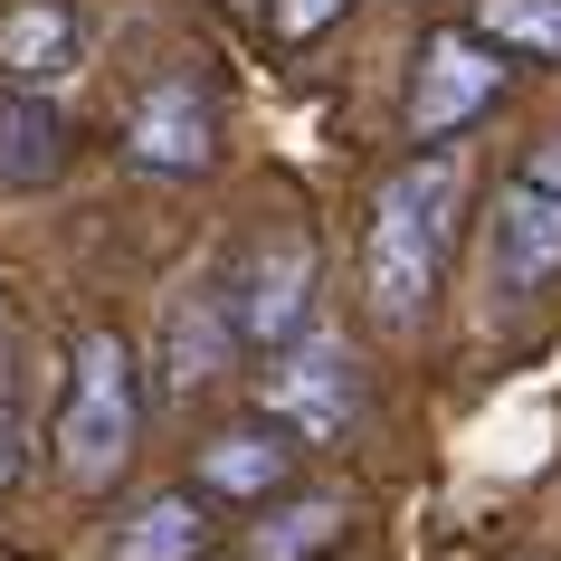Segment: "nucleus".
<instances>
[{
  "mask_svg": "<svg viewBox=\"0 0 561 561\" xmlns=\"http://www.w3.org/2000/svg\"><path fill=\"white\" fill-rule=\"evenodd\" d=\"M229 10H266V0H229Z\"/></svg>",
  "mask_w": 561,
  "mask_h": 561,
  "instance_id": "a211bd4d",
  "label": "nucleus"
},
{
  "mask_svg": "<svg viewBox=\"0 0 561 561\" xmlns=\"http://www.w3.org/2000/svg\"><path fill=\"white\" fill-rule=\"evenodd\" d=\"M20 467H30V410H20V353L0 343V495L20 485Z\"/></svg>",
  "mask_w": 561,
  "mask_h": 561,
  "instance_id": "2eb2a0df",
  "label": "nucleus"
},
{
  "mask_svg": "<svg viewBox=\"0 0 561 561\" xmlns=\"http://www.w3.org/2000/svg\"><path fill=\"white\" fill-rule=\"evenodd\" d=\"M343 542V504L333 495H266L257 524H248V561H324Z\"/></svg>",
  "mask_w": 561,
  "mask_h": 561,
  "instance_id": "f8f14e48",
  "label": "nucleus"
},
{
  "mask_svg": "<svg viewBox=\"0 0 561 561\" xmlns=\"http://www.w3.org/2000/svg\"><path fill=\"white\" fill-rule=\"evenodd\" d=\"M191 485L209 504H266L296 485V438L286 428H266V419H229V428H209L191 447Z\"/></svg>",
  "mask_w": 561,
  "mask_h": 561,
  "instance_id": "1a4fd4ad",
  "label": "nucleus"
},
{
  "mask_svg": "<svg viewBox=\"0 0 561 561\" xmlns=\"http://www.w3.org/2000/svg\"><path fill=\"white\" fill-rule=\"evenodd\" d=\"M105 552H115V561H201V552H209V514H201V495H181V485H152V495H134Z\"/></svg>",
  "mask_w": 561,
  "mask_h": 561,
  "instance_id": "9d476101",
  "label": "nucleus"
},
{
  "mask_svg": "<svg viewBox=\"0 0 561 561\" xmlns=\"http://www.w3.org/2000/svg\"><path fill=\"white\" fill-rule=\"evenodd\" d=\"M514 181H533V191H561V134H542V144L524 152V172Z\"/></svg>",
  "mask_w": 561,
  "mask_h": 561,
  "instance_id": "f3484780",
  "label": "nucleus"
},
{
  "mask_svg": "<svg viewBox=\"0 0 561 561\" xmlns=\"http://www.w3.org/2000/svg\"><path fill=\"white\" fill-rule=\"evenodd\" d=\"M134 438H144V371H134V343L115 324H87L77 353H67V400H58V485L67 495H105L134 467Z\"/></svg>",
  "mask_w": 561,
  "mask_h": 561,
  "instance_id": "f03ea898",
  "label": "nucleus"
},
{
  "mask_svg": "<svg viewBox=\"0 0 561 561\" xmlns=\"http://www.w3.org/2000/svg\"><path fill=\"white\" fill-rule=\"evenodd\" d=\"M485 276L495 296H552L561 286V191L504 181L485 209Z\"/></svg>",
  "mask_w": 561,
  "mask_h": 561,
  "instance_id": "6e6552de",
  "label": "nucleus"
},
{
  "mask_svg": "<svg viewBox=\"0 0 561 561\" xmlns=\"http://www.w3.org/2000/svg\"><path fill=\"white\" fill-rule=\"evenodd\" d=\"M504 87H514V58L485 48L467 20H457V30H428V38H419V67H410V134H419V144L467 134Z\"/></svg>",
  "mask_w": 561,
  "mask_h": 561,
  "instance_id": "423d86ee",
  "label": "nucleus"
},
{
  "mask_svg": "<svg viewBox=\"0 0 561 561\" xmlns=\"http://www.w3.org/2000/svg\"><path fill=\"white\" fill-rule=\"evenodd\" d=\"M58 172H67V124H58V105L0 87V191H48Z\"/></svg>",
  "mask_w": 561,
  "mask_h": 561,
  "instance_id": "9b49d317",
  "label": "nucleus"
},
{
  "mask_svg": "<svg viewBox=\"0 0 561 561\" xmlns=\"http://www.w3.org/2000/svg\"><path fill=\"white\" fill-rule=\"evenodd\" d=\"M343 10H353V0H266V30L286 38V48H314Z\"/></svg>",
  "mask_w": 561,
  "mask_h": 561,
  "instance_id": "dca6fc26",
  "label": "nucleus"
},
{
  "mask_svg": "<svg viewBox=\"0 0 561 561\" xmlns=\"http://www.w3.org/2000/svg\"><path fill=\"white\" fill-rule=\"evenodd\" d=\"M457 219H467V152L428 144V152L381 172L371 219H362V296H371V324L381 333H419L438 314Z\"/></svg>",
  "mask_w": 561,
  "mask_h": 561,
  "instance_id": "f257e3e1",
  "label": "nucleus"
},
{
  "mask_svg": "<svg viewBox=\"0 0 561 561\" xmlns=\"http://www.w3.org/2000/svg\"><path fill=\"white\" fill-rule=\"evenodd\" d=\"M467 30L504 58H561V0H476Z\"/></svg>",
  "mask_w": 561,
  "mask_h": 561,
  "instance_id": "ddd939ff",
  "label": "nucleus"
},
{
  "mask_svg": "<svg viewBox=\"0 0 561 561\" xmlns=\"http://www.w3.org/2000/svg\"><path fill=\"white\" fill-rule=\"evenodd\" d=\"M219 324L248 353H286L314 333V305H324V248H314V219H266V229L238 238V257L219 266Z\"/></svg>",
  "mask_w": 561,
  "mask_h": 561,
  "instance_id": "7ed1b4c3",
  "label": "nucleus"
},
{
  "mask_svg": "<svg viewBox=\"0 0 561 561\" xmlns=\"http://www.w3.org/2000/svg\"><path fill=\"white\" fill-rule=\"evenodd\" d=\"M229 152V95L209 67H162L134 105H124V162L152 181H201Z\"/></svg>",
  "mask_w": 561,
  "mask_h": 561,
  "instance_id": "20e7f679",
  "label": "nucleus"
},
{
  "mask_svg": "<svg viewBox=\"0 0 561 561\" xmlns=\"http://www.w3.org/2000/svg\"><path fill=\"white\" fill-rule=\"evenodd\" d=\"M87 48H95V30L77 0H0V87L10 95L58 105L87 77Z\"/></svg>",
  "mask_w": 561,
  "mask_h": 561,
  "instance_id": "0eeeda50",
  "label": "nucleus"
},
{
  "mask_svg": "<svg viewBox=\"0 0 561 561\" xmlns=\"http://www.w3.org/2000/svg\"><path fill=\"white\" fill-rule=\"evenodd\" d=\"M219 362H229V324H219V305H191V333L172 343V390H201Z\"/></svg>",
  "mask_w": 561,
  "mask_h": 561,
  "instance_id": "4468645a",
  "label": "nucleus"
},
{
  "mask_svg": "<svg viewBox=\"0 0 561 561\" xmlns=\"http://www.w3.org/2000/svg\"><path fill=\"white\" fill-rule=\"evenodd\" d=\"M257 419H266V428H286L296 447L353 438V419H362V371H353V353L324 343V333H305V343H286V353H266V371H257Z\"/></svg>",
  "mask_w": 561,
  "mask_h": 561,
  "instance_id": "39448f33",
  "label": "nucleus"
}]
</instances>
